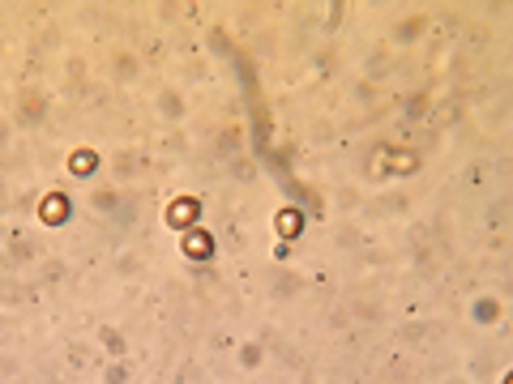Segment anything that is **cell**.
Returning a JSON list of instances; mask_svg holds the SVG:
<instances>
[{"label":"cell","mask_w":513,"mask_h":384,"mask_svg":"<svg viewBox=\"0 0 513 384\" xmlns=\"http://www.w3.org/2000/svg\"><path fill=\"white\" fill-rule=\"evenodd\" d=\"M188 252H193V256H201V252H210V239H201V235H193V239H188Z\"/></svg>","instance_id":"obj_1"},{"label":"cell","mask_w":513,"mask_h":384,"mask_svg":"<svg viewBox=\"0 0 513 384\" xmlns=\"http://www.w3.org/2000/svg\"><path fill=\"white\" fill-rule=\"evenodd\" d=\"M171 218H175V222H188V218H193V205H175Z\"/></svg>","instance_id":"obj_2"}]
</instances>
